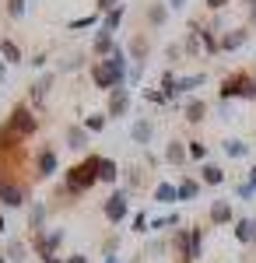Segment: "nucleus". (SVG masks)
Returning <instances> with one entry per match:
<instances>
[{"mask_svg": "<svg viewBox=\"0 0 256 263\" xmlns=\"http://www.w3.org/2000/svg\"><path fill=\"white\" fill-rule=\"evenodd\" d=\"M186 158H190V155H186V144H182V141L165 144V162H169V165H182Z\"/></svg>", "mask_w": 256, "mask_h": 263, "instance_id": "obj_15", "label": "nucleus"}, {"mask_svg": "<svg viewBox=\"0 0 256 263\" xmlns=\"http://www.w3.org/2000/svg\"><path fill=\"white\" fill-rule=\"evenodd\" d=\"M123 14H126V7H123V4H119V7H113V11L102 18V32H109V35H113L119 25H123Z\"/></svg>", "mask_w": 256, "mask_h": 263, "instance_id": "obj_17", "label": "nucleus"}, {"mask_svg": "<svg viewBox=\"0 0 256 263\" xmlns=\"http://www.w3.org/2000/svg\"><path fill=\"white\" fill-rule=\"evenodd\" d=\"M204 112H207V105H204L200 99L186 102V123H204Z\"/></svg>", "mask_w": 256, "mask_h": 263, "instance_id": "obj_23", "label": "nucleus"}, {"mask_svg": "<svg viewBox=\"0 0 256 263\" xmlns=\"http://www.w3.org/2000/svg\"><path fill=\"white\" fill-rule=\"evenodd\" d=\"M105 123H109L105 112H92V116H84V130H88V134H102V130H105Z\"/></svg>", "mask_w": 256, "mask_h": 263, "instance_id": "obj_26", "label": "nucleus"}, {"mask_svg": "<svg viewBox=\"0 0 256 263\" xmlns=\"http://www.w3.org/2000/svg\"><path fill=\"white\" fill-rule=\"evenodd\" d=\"M119 179V165L113 158H102L99 162V182H116Z\"/></svg>", "mask_w": 256, "mask_h": 263, "instance_id": "obj_20", "label": "nucleus"}, {"mask_svg": "<svg viewBox=\"0 0 256 263\" xmlns=\"http://www.w3.org/2000/svg\"><path fill=\"white\" fill-rule=\"evenodd\" d=\"M7 14L11 18H21L25 14V0H7Z\"/></svg>", "mask_w": 256, "mask_h": 263, "instance_id": "obj_38", "label": "nucleus"}, {"mask_svg": "<svg viewBox=\"0 0 256 263\" xmlns=\"http://www.w3.org/2000/svg\"><path fill=\"white\" fill-rule=\"evenodd\" d=\"M130 137H134V144L148 147V144H151V137H155V123L144 120V116H137V123L130 126Z\"/></svg>", "mask_w": 256, "mask_h": 263, "instance_id": "obj_8", "label": "nucleus"}, {"mask_svg": "<svg viewBox=\"0 0 256 263\" xmlns=\"http://www.w3.org/2000/svg\"><path fill=\"white\" fill-rule=\"evenodd\" d=\"M92 81H95V88H102V91L123 88V84H116V78H113V70H109V63H105V60H99L95 67H92Z\"/></svg>", "mask_w": 256, "mask_h": 263, "instance_id": "obj_7", "label": "nucleus"}, {"mask_svg": "<svg viewBox=\"0 0 256 263\" xmlns=\"http://www.w3.org/2000/svg\"><path fill=\"white\" fill-rule=\"evenodd\" d=\"M53 81H57V74H42L39 81L32 84V91H28V95H32V102H35V105H42V102H46V95H49Z\"/></svg>", "mask_w": 256, "mask_h": 263, "instance_id": "obj_12", "label": "nucleus"}, {"mask_svg": "<svg viewBox=\"0 0 256 263\" xmlns=\"http://www.w3.org/2000/svg\"><path fill=\"white\" fill-rule=\"evenodd\" d=\"M4 232H7V221H4V214H0V235H4Z\"/></svg>", "mask_w": 256, "mask_h": 263, "instance_id": "obj_52", "label": "nucleus"}, {"mask_svg": "<svg viewBox=\"0 0 256 263\" xmlns=\"http://www.w3.org/2000/svg\"><path fill=\"white\" fill-rule=\"evenodd\" d=\"M140 78H144V67H140V63H134V67L126 70V81H130V84H140Z\"/></svg>", "mask_w": 256, "mask_h": 263, "instance_id": "obj_39", "label": "nucleus"}, {"mask_svg": "<svg viewBox=\"0 0 256 263\" xmlns=\"http://www.w3.org/2000/svg\"><path fill=\"white\" fill-rule=\"evenodd\" d=\"M176 193H179V200H193V197L200 193V182L197 179H182L176 186Z\"/></svg>", "mask_w": 256, "mask_h": 263, "instance_id": "obj_28", "label": "nucleus"}, {"mask_svg": "<svg viewBox=\"0 0 256 263\" xmlns=\"http://www.w3.org/2000/svg\"><path fill=\"white\" fill-rule=\"evenodd\" d=\"M246 39H249V32H246V28H232V32H225V35L217 39V49H221V53H232V49H239Z\"/></svg>", "mask_w": 256, "mask_h": 263, "instance_id": "obj_11", "label": "nucleus"}, {"mask_svg": "<svg viewBox=\"0 0 256 263\" xmlns=\"http://www.w3.org/2000/svg\"><path fill=\"white\" fill-rule=\"evenodd\" d=\"M186 155H190L193 162H204V158H207V144H200V141L186 144Z\"/></svg>", "mask_w": 256, "mask_h": 263, "instance_id": "obj_35", "label": "nucleus"}, {"mask_svg": "<svg viewBox=\"0 0 256 263\" xmlns=\"http://www.w3.org/2000/svg\"><path fill=\"white\" fill-rule=\"evenodd\" d=\"M221 147H225V155H228V158H249V144L239 141V137H228Z\"/></svg>", "mask_w": 256, "mask_h": 263, "instance_id": "obj_18", "label": "nucleus"}, {"mask_svg": "<svg viewBox=\"0 0 256 263\" xmlns=\"http://www.w3.org/2000/svg\"><path fill=\"white\" fill-rule=\"evenodd\" d=\"M0 263H7V256H4V253H0Z\"/></svg>", "mask_w": 256, "mask_h": 263, "instance_id": "obj_54", "label": "nucleus"}, {"mask_svg": "<svg viewBox=\"0 0 256 263\" xmlns=\"http://www.w3.org/2000/svg\"><path fill=\"white\" fill-rule=\"evenodd\" d=\"M176 224H179V214H165V218L151 221V232H165V228H176Z\"/></svg>", "mask_w": 256, "mask_h": 263, "instance_id": "obj_34", "label": "nucleus"}, {"mask_svg": "<svg viewBox=\"0 0 256 263\" xmlns=\"http://www.w3.org/2000/svg\"><path fill=\"white\" fill-rule=\"evenodd\" d=\"M0 203H7V207H21L25 203V190L18 182H11L7 176H0Z\"/></svg>", "mask_w": 256, "mask_h": 263, "instance_id": "obj_5", "label": "nucleus"}, {"mask_svg": "<svg viewBox=\"0 0 256 263\" xmlns=\"http://www.w3.org/2000/svg\"><path fill=\"white\" fill-rule=\"evenodd\" d=\"M155 203H179V193L172 182H158L155 186Z\"/></svg>", "mask_w": 256, "mask_h": 263, "instance_id": "obj_19", "label": "nucleus"}, {"mask_svg": "<svg viewBox=\"0 0 256 263\" xmlns=\"http://www.w3.org/2000/svg\"><path fill=\"white\" fill-rule=\"evenodd\" d=\"M130 57L144 67V57H148V39H144V35H134V39H130Z\"/></svg>", "mask_w": 256, "mask_h": 263, "instance_id": "obj_27", "label": "nucleus"}, {"mask_svg": "<svg viewBox=\"0 0 256 263\" xmlns=\"http://www.w3.org/2000/svg\"><path fill=\"white\" fill-rule=\"evenodd\" d=\"M144 99L155 102V105H169V95H165V91H144Z\"/></svg>", "mask_w": 256, "mask_h": 263, "instance_id": "obj_40", "label": "nucleus"}, {"mask_svg": "<svg viewBox=\"0 0 256 263\" xmlns=\"http://www.w3.org/2000/svg\"><path fill=\"white\" fill-rule=\"evenodd\" d=\"M148 21H151V25H165V21H169V11H165V7H161V4H155V7H151V11H148Z\"/></svg>", "mask_w": 256, "mask_h": 263, "instance_id": "obj_33", "label": "nucleus"}, {"mask_svg": "<svg viewBox=\"0 0 256 263\" xmlns=\"http://www.w3.org/2000/svg\"><path fill=\"white\" fill-rule=\"evenodd\" d=\"M249 25H256V4H249Z\"/></svg>", "mask_w": 256, "mask_h": 263, "instance_id": "obj_48", "label": "nucleus"}, {"mask_svg": "<svg viewBox=\"0 0 256 263\" xmlns=\"http://www.w3.org/2000/svg\"><path fill=\"white\" fill-rule=\"evenodd\" d=\"M144 224H148V218H144V214H137V218H134V232H148Z\"/></svg>", "mask_w": 256, "mask_h": 263, "instance_id": "obj_45", "label": "nucleus"}, {"mask_svg": "<svg viewBox=\"0 0 256 263\" xmlns=\"http://www.w3.org/2000/svg\"><path fill=\"white\" fill-rule=\"evenodd\" d=\"M126 109H130V91L126 88H113L109 91V120H116V116H126Z\"/></svg>", "mask_w": 256, "mask_h": 263, "instance_id": "obj_6", "label": "nucleus"}, {"mask_svg": "<svg viewBox=\"0 0 256 263\" xmlns=\"http://www.w3.org/2000/svg\"><path fill=\"white\" fill-rule=\"evenodd\" d=\"M42 221H46V203H32V211H28V228L42 232Z\"/></svg>", "mask_w": 256, "mask_h": 263, "instance_id": "obj_30", "label": "nucleus"}, {"mask_svg": "<svg viewBox=\"0 0 256 263\" xmlns=\"http://www.w3.org/2000/svg\"><path fill=\"white\" fill-rule=\"evenodd\" d=\"M57 168H60L57 151H53V147H42V151H39V158H35V172H39V176H53Z\"/></svg>", "mask_w": 256, "mask_h": 263, "instance_id": "obj_10", "label": "nucleus"}, {"mask_svg": "<svg viewBox=\"0 0 256 263\" xmlns=\"http://www.w3.org/2000/svg\"><path fill=\"white\" fill-rule=\"evenodd\" d=\"M169 4H172L176 11H179V7H186V0H169Z\"/></svg>", "mask_w": 256, "mask_h": 263, "instance_id": "obj_49", "label": "nucleus"}, {"mask_svg": "<svg viewBox=\"0 0 256 263\" xmlns=\"http://www.w3.org/2000/svg\"><path fill=\"white\" fill-rule=\"evenodd\" d=\"M113 7H119V0H99V11H102V14H109Z\"/></svg>", "mask_w": 256, "mask_h": 263, "instance_id": "obj_41", "label": "nucleus"}, {"mask_svg": "<svg viewBox=\"0 0 256 263\" xmlns=\"http://www.w3.org/2000/svg\"><path fill=\"white\" fill-rule=\"evenodd\" d=\"M204 81H207V74H190V78H176V95H182V91H193V88H200Z\"/></svg>", "mask_w": 256, "mask_h": 263, "instance_id": "obj_21", "label": "nucleus"}, {"mask_svg": "<svg viewBox=\"0 0 256 263\" xmlns=\"http://www.w3.org/2000/svg\"><path fill=\"white\" fill-rule=\"evenodd\" d=\"M200 253H204V228H193V232L186 235V253H182V263L200 260Z\"/></svg>", "mask_w": 256, "mask_h": 263, "instance_id": "obj_9", "label": "nucleus"}, {"mask_svg": "<svg viewBox=\"0 0 256 263\" xmlns=\"http://www.w3.org/2000/svg\"><path fill=\"white\" fill-rule=\"evenodd\" d=\"M249 221H253V218H239L235 221V239L242 246H249Z\"/></svg>", "mask_w": 256, "mask_h": 263, "instance_id": "obj_32", "label": "nucleus"}, {"mask_svg": "<svg viewBox=\"0 0 256 263\" xmlns=\"http://www.w3.org/2000/svg\"><path fill=\"white\" fill-rule=\"evenodd\" d=\"M253 193H256V165L249 168V179H246V182H239V186H235V197H239V200H249Z\"/></svg>", "mask_w": 256, "mask_h": 263, "instance_id": "obj_22", "label": "nucleus"}, {"mask_svg": "<svg viewBox=\"0 0 256 263\" xmlns=\"http://www.w3.org/2000/svg\"><path fill=\"white\" fill-rule=\"evenodd\" d=\"M197 35H200V46H204L207 53H221V49H217V35H214V28H200V25H197Z\"/></svg>", "mask_w": 256, "mask_h": 263, "instance_id": "obj_25", "label": "nucleus"}, {"mask_svg": "<svg viewBox=\"0 0 256 263\" xmlns=\"http://www.w3.org/2000/svg\"><path fill=\"white\" fill-rule=\"evenodd\" d=\"M67 147H74V151H81V147H88V130L84 126H67Z\"/></svg>", "mask_w": 256, "mask_h": 263, "instance_id": "obj_14", "label": "nucleus"}, {"mask_svg": "<svg viewBox=\"0 0 256 263\" xmlns=\"http://www.w3.org/2000/svg\"><path fill=\"white\" fill-rule=\"evenodd\" d=\"M105 263H119V256H105Z\"/></svg>", "mask_w": 256, "mask_h": 263, "instance_id": "obj_53", "label": "nucleus"}, {"mask_svg": "<svg viewBox=\"0 0 256 263\" xmlns=\"http://www.w3.org/2000/svg\"><path fill=\"white\" fill-rule=\"evenodd\" d=\"M126 200H130V197H126V190H116V193L105 200V207H102V211H105V218H109L113 224L126 218Z\"/></svg>", "mask_w": 256, "mask_h": 263, "instance_id": "obj_4", "label": "nucleus"}, {"mask_svg": "<svg viewBox=\"0 0 256 263\" xmlns=\"http://www.w3.org/2000/svg\"><path fill=\"white\" fill-rule=\"evenodd\" d=\"M182 49H186L190 57H197L200 49H204V46H200V35H197V25H190V32H186V39H182Z\"/></svg>", "mask_w": 256, "mask_h": 263, "instance_id": "obj_29", "label": "nucleus"}, {"mask_svg": "<svg viewBox=\"0 0 256 263\" xmlns=\"http://www.w3.org/2000/svg\"><path fill=\"white\" fill-rule=\"evenodd\" d=\"M67 263H88V256H81V253H74V256H70Z\"/></svg>", "mask_w": 256, "mask_h": 263, "instance_id": "obj_47", "label": "nucleus"}, {"mask_svg": "<svg viewBox=\"0 0 256 263\" xmlns=\"http://www.w3.org/2000/svg\"><path fill=\"white\" fill-rule=\"evenodd\" d=\"M217 95H221V102H232V99H246L253 102L256 99V78H249V74H232V78H225L221 81V88H217Z\"/></svg>", "mask_w": 256, "mask_h": 263, "instance_id": "obj_2", "label": "nucleus"}, {"mask_svg": "<svg viewBox=\"0 0 256 263\" xmlns=\"http://www.w3.org/2000/svg\"><path fill=\"white\" fill-rule=\"evenodd\" d=\"M92 49H95L99 57H109V53H113V35L99 28V35H95V42H92Z\"/></svg>", "mask_w": 256, "mask_h": 263, "instance_id": "obj_24", "label": "nucleus"}, {"mask_svg": "<svg viewBox=\"0 0 256 263\" xmlns=\"http://www.w3.org/2000/svg\"><path fill=\"white\" fill-rule=\"evenodd\" d=\"M95 21H99V18H95V14H88V18H74V21H70V25H67V28H70V32H81V28H92Z\"/></svg>", "mask_w": 256, "mask_h": 263, "instance_id": "obj_36", "label": "nucleus"}, {"mask_svg": "<svg viewBox=\"0 0 256 263\" xmlns=\"http://www.w3.org/2000/svg\"><path fill=\"white\" fill-rule=\"evenodd\" d=\"M81 63H84V57H70V60L63 63V70H78Z\"/></svg>", "mask_w": 256, "mask_h": 263, "instance_id": "obj_43", "label": "nucleus"}, {"mask_svg": "<svg viewBox=\"0 0 256 263\" xmlns=\"http://www.w3.org/2000/svg\"><path fill=\"white\" fill-rule=\"evenodd\" d=\"M4 78H7V67H4V60H0V81H4Z\"/></svg>", "mask_w": 256, "mask_h": 263, "instance_id": "obj_51", "label": "nucleus"}, {"mask_svg": "<svg viewBox=\"0 0 256 263\" xmlns=\"http://www.w3.org/2000/svg\"><path fill=\"white\" fill-rule=\"evenodd\" d=\"M4 126H7L14 137H21V141H25V137H32V134L39 130V120L32 116V109H25V105H14V109H11V120L4 123Z\"/></svg>", "mask_w": 256, "mask_h": 263, "instance_id": "obj_3", "label": "nucleus"}, {"mask_svg": "<svg viewBox=\"0 0 256 263\" xmlns=\"http://www.w3.org/2000/svg\"><path fill=\"white\" fill-rule=\"evenodd\" d=\"M186 235H190V232H179V235H176V249H179V256L186 253Z\"/></svg>", "mask_w": 256, "mask_h": 263, "instance_id": "obj_42", "label": "nucleus"}, {"mask_svg": "<svg viewBox=\"0 0 256 263\" xmlns=\"http://www.w3.org/2000/svg\"><path fill=\"white\" fill-rule=\"evenodd\" d=\"M99 162L102 158H95V155H88L81 165H74V168H67V193H84V190H92L95 182H99Z\"/></svg>", "mask_w": 256, "mask_h": 263, "instance_id": "obj_1", "label": "nucleus"}, {"mask_svg": "<svg viewBox=\"0 0 256 263\" xmlns=\"http://www.w3.org/2000/svg\"><path fill=\"white\" fill-rule=\"evenodd\" d=\"M7 256H11V260H25V242H21V239H14V242H11V249H7Z\"/></svg>", "mask_w": 256, "mask_h": 263, "instance_id": "obj_37", "label": "nucleus"}, {"mask_svg": "<svg viewBox=\"0 0 256 263\" xmlns=\"http://www.w3.org/2000/svg\"><path fill=\"white\" fill-rule=\"evenodd\" d=\"M249 246H256V218L249 221Z\"/></svg>", "mask_w": 256, "mask_h": 263, "instance_id": "obj_46", "label": "nucleus"}, {"mask_svg": "<svg viewBox=\"0 0 256 263\" xmlns=\"http://www.w3.org/2000/svg\"><path fill=\"white\" fill-rule=\"evenodd\" d=\"M0 60L4 63H25V53L18 49L14 39H0Z\"/></svg>", "mask_w": 256, "mask_h": 263, "instance_id": "obj_13", "label": "nucleus"}, {"mask_svg": "<svg viewBox=\"0 0 256 263\" xmlns=\"http://www.w3.org/2000/svg\"><path fill=\"white\" fill-rule=\"evenodd\" d=\"M204 4H207L211 11H225V7H228V0H204Z\"/></svg>", "mask_w": 256, "mask_h": 263, "instance_id": "obj_44", "label": "nucleus"}, {"mask_svg": "<svg viewBox=\"0 0 256 263\" xmlns=\"http://www.w3.org/2000/svg\"><path fill=\"white\" fill-rule=\"evenodd\" d=\"M42 263H67V260H57V256H46Z\"/></svg>", "mask_w": 256, "mask_h": 263, "instance_id": "obj_50", "label": "nucleus"}, {"mask_svg": "<svg viewBox=\"0 0 256 263\" xmlns=\"http://www.w3.org/2000/svg\"><path fill=\"white\" fill-rule=\"evenodd\" d=\"M204 182H207V186H221V182H225V172H221V165H204Z\"/></svg>", "mask_w": 256, "mask_h": 263, "instance_id": "obj_31", "label": "nucleus"}, {"mask_svg": "<svg viewBox=\"0 0 256 263\" xmlns=\"http://www.w3.org/2000/svg\"><path fill=\"white\" fill-rule=\"evenodd\" d=\"M211 221L214 224H228L232 221V203L228 200H214L211 203Z\"/></svg>", "mask_w": 256, "mask_h": 263, "instance_id": "obj_16", "label": "nucleus"}]
</instances>
